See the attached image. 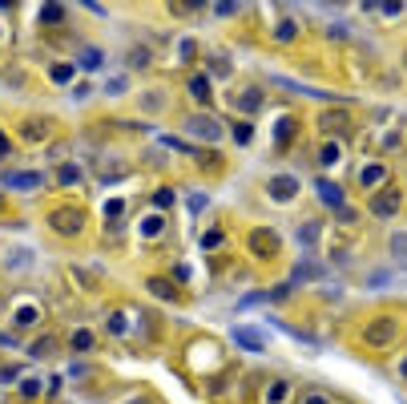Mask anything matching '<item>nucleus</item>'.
Masks as SVG:
<instances>
[{
    "mask_svg": "<svg viewBox=\"0 0 407 404\" xmlns=\"http://www.w3.org/2000/svg\"><path fill=\"white\" fill-rule=\"evenodd\" d=\"M403 344V316L399 312H371L359 328V348L363 352H395Z\"/></svg>",
    "mask_w": 407,
    "mask_h": 404,
    "instance_id": "nucleus-1",
    "label": "nucleus"
},
{
    "mask_svg": "<svg viewBox=\"0 0 407 404\" xmlns=\"http://www.w3.org/2000/svg\"><path fill=\"white\" fill-rule=\"evenodd\" d=\"M40 319H45V303H40L37 295H13V303H9V328H13L16 336L40 328Z\"/></svg>",
    "mask_w": 407,
    "mask_h": 404,
    "instance_id": "nucleus-2",
    "label": "nucleus"
},
{
    "mask_svg": "<svg viewBox=\"0 0 407 404\" xmlns=\"http://www.w3.org/2000/svg\"><path fill=\"white\" fill-rule=\"evenodd\" d=\"M399 206H403V190L391 186V182H387L383 190H375V194H367V211L375 218H395L399 215Z\"/></svg>",
    "mask_w": 407,
    "mask_h": 404,
    "instance_id": "nucleus-3",
    "label": "nucleus"
},
{
    "mask_svg": "<svg viewBox=\"0 0 407 404\" xmlns=\"http://www.w3.org/2000/svg\"><path fill=\"white\" fill-rule=\"evenodd\" d=\"M81 227H85V211H81V206H61V211L49 215V230L61 235V239H77Z\"/></svg>",
    "mask_w": 407,
    "mask_h": 404,
    "instance_id": "nucleus-4",
    "label": "nucleus"
},
{
    "mask_svg": "<svg viewBox=\"0 0 407 404\" xmlns=\"http://www.w3.org/2000/svg\"><path fill=\"white\" fill-rule=\"evenodd\" d=\"M246 251L254 255V259H278L283 239H278V230H271V227H254L246 235Z\"/></svg>",
    "mask_w": 407,
    "mask_h": 404,
    "instance_id": "nucleus-5",
    "label": "nucleus"
},
{
    "mask_svg": "<svg viewBox=\"0 0 407 404\" xmlns=\"http://www.w3.org/2000/svg\"><path fill=\"white\" fill-rule=\"evenodd\" d=\"M387 178H391L387 162H363L359 166V174H355V182L363 186V194H375V190L387 186Z\"/></svg>",
    "mask_w": 407,
    "mask_h": 404,
    "instance_id": "nucleus-6",
    "label": "nucleus"
},
{
    "mask_svg": "<svg viewBox=\"0 0 407 404\" xmlns=\"http://www.w3.org/2000/svg\"><path fill=\"white\" fill-rule=\"evenodd\" d=\"M45 182H49V178L40 174V170H9V174L0 178L4 190H40Z\"/></svg>",
    "mask_w": 407,
    "mask_h": 404,
    "instance_id": "nucleus-7",
    "label": "nucleus"
},
{
    "mask_svg": "<svg viewBox=\"0 0 407 404\" xmlns=\"http://www.w3.org/2000/svg\"><path fill=\"white\" fill-rule=\"evenodd\" d=\"M291 396H295V380L274 376L262 384V404H291Z\"/></svg>",
    "mask_w": 407,
    "mask_h": 404,
    "instance_id": "nucleus-8",
    "label": "nucleus"
},
{
    "mask_svg": "<svg viewBox=\"0 0 407 404\" xmlns=\"http://www.w3.org/2000/svg\"><path fill=\"white\" fill-rule=\"evenodd\" d=\"M185 134L206 138V142H218L222 138V126H218V117H210V114H194L190 122H185Z\"/></svg>",
    "mask_w": 407,
    "mask_h": 404,
    "instance_id": "nucleus-9",
    "label": "nucleus"
},
{
    "mask_svg": "<svg viewBox=\"0 0 407 404\" xmlns=\"http://www.w3.org/2000/svg\"><path fill=\"white\" fill-rule=\"evenodd\" d=\"M65 348H69L73 356H89V352H97V331L81 324V328H73V331H69V340H65Z\"/></svg>",
    "mask_w": 407,
    "mask_h": 404,
    "instance_id": "nucleus-10",
    "label": "nucleus"
},
{
    "mask_svg": "<svg viewBox=\"0 0 407 404\" xmlns=\"http://www.w3.org/2000/svg\"><path fill=\"white\" fill-rule=\"evenodd\" d=\"M57 352H61V336H53V331L33 336V344H28V360H53Z\"/></svg>",
    "mask_w": 407,
    "mask_h": 404,
    "instance_id": "nucleus-11",
    "label": "nucleus"
},
{
    "mask_svg": "<svg viewBox=\"0 0 407 404\" xmlns=\"http://www.w3.org/2000/svg\"><path fill=\"white\" fill-rule=\"evenodd\" d=\"M266 190H271V198L291 202V198L298 194V178H291V174H274L271 182H266Z\"/></svg>",
    "mask_w": 407,
    "mask_h": 404,
    "instance_id": "nucleus-12",
    "label": "nucleus"
},
{
    "mask_svg": "<svg viewBox=\"0 0 407 404\" xmlns=\"http://www.w3.org/2000/svg\"><path fill=\"white\" fill-rule=\"evenodd\" d=\"M234 344L246 352H266V336L259 328H234Z\"/></svg>",
    "mask_w": 407,
    "mask_h": 404,
    "instance_id": "nucleus-13",
    "label": "nucleus"
},
{
    "mask_svg": "<svg viewBox=\"0 0 407 404\" xmlns=\"http://www.w3.org/2000/svg\"><path fill=\"white\" fill-rule=\"evenodd\" d=\"M315 186H319V198L327 202L331 211H339V206H347V202H343V190H339V182H331V178H319Z\"/></svg>",
    "mask_w": 407,
    "mask_h": 404,
    "instance_id": "nucleus-14",
    "label": "nucleus"
},
{
    "mask_svg": "<svg viewBox=\"0 0 407 404\" xmlns=\"http://www.w3.org/2000/svg\"><path fill=\"white\" fill-rule=\"evenodd\" d=\"M230 101H234V110H242V114H254V110L262 105V93H259L254 85H246L242 93H234Z\"/></svg>",
    "mask_w": 407,
    "mask_h": 404,
    "instance_id": "nucleus-15",
    "label": "nucleus"
},
{
    "mask_svg": "<svg viewBox=\"0 0 407 404\" xmlns=\"http://www.w3.org/2000/svg\"><path fill=\"white\" fill-rule=\"evenodd\" d=\"M146 287H149V295H158V299H165V303H178V287H170V279L149 275V279H146Z\"/></svg>",
    "mask_w": 407,
    "mask_h": 404,
    "instance_id": "nucleus-16",
    "label": "nucleus"
},
{
    "mask_svg": "<svg viewBox=\"0 0 407 404\" xmlns=\"http://www.w3.org/2000/svg\"><path fill=\"white\" fill-rule=\"evenodd\" d=\"M57 182H61L65 190H73V186H81V182H85V170H81V166H73V162H65L61 170H57Z\"/></svg>",
    "mask_w": 407,
    "mask_h": 404,
    "instance_id": "nucleus-17",
    "label": "nucleus"
},
{
    "mask_svg": "<svg viewBox=\"0 0 407 404\" xmlns=\"http://www.w3.org/2000/svg\"><path fill=\"white\" fill-rule=\"evenodd\" d=\"M16 392H21L25 400H37V396H49V388H45V380H40V376H25L21 384H16Z\"/></svg>",
    "mask_w": 407,
    "mask_h": 404,
    "instance_id": "nucleus-18",
    "label": "nucleus"
},
{
    "mask_svg": "<svg viewBox=\"0 0 407 404\" xmlns=\"http://www.w3.org/2000/svg\"><path fill=\"white\" fill-rule=\"evenodd\" d=\"M339 162H343V142H327L322 154H319V166L322 170H331V166H339Z\"/></svg>",
    "mask_w": 407,
    "mask_h": 404,
    "instance_id": "nucleus-19",
    "label": "nucleus"
},
{
    "mask_svg": "<svg viewBox=\"0 0 407 404\" xmlns=\"http://www.w3.org/2000/svg\"><path fill=\"white\" fill-rule=\"evenodd\" d=\"M210 93H214V89H210V77H206V73L190 77V97H194V101H210Z\"/></svg>",
    "mask_w": 407,
    "mask_h": 404,
    "instance_id": "nucleus-20",
    "label": "nucleus"
},
{
    "mask_svg": "<svg viewBox=\"0 0 407 404\" xmlns=\"http://www.w3.org/2000/svg\"><path fill=\"white\" fill-rule=\"evenodd\" d=\"M73 61L81 65V69H97V65H101V49H97V45H81Z\"/></svg>",
    "mask_w": 407,
    "mask_h": 404,
    "instance_id": "nucleus-21",
    "label": "nucleus"
},
{
    "mask_svg": "<svg viewBox=\"0 0 407 404\" xmlns=\"http://www.w3.org/2000/svg\"><path fill=\"white\" fill-rule=\"evenodd\" d=\"M298 404H335V396H331L327 388H303Z\"/></svg>",
    "mask_w": 407,
    "mask_h": 404,
    "instance_id": "nucleus-22",
    "label": "nucleus"
},
{
    "mask_svg": "<svg viewBox=\"0 0 407 404\" xmlns=\"http://www.w3.org/2000/svg\"><path fill=\"white\" fill-rule=\"evenodd\" d=\"M40 117H28L25 122V129H21V134H25L28 142H40V138H49V122H45V126H37Z\"/></svg>",
    "mask_w": 407,
    "mask_h": 404,
    "instance_id": "nucleus-23",
    "label": "nucleus"
},
{
    "mask_svg": "<svg viewBox=\"0 0 407 404\" xmlns=\"http://www.w3.org/2000/svg\"><path fill=\"white\" fill-rule=\"evenodd\" d=\"M21 380H25L21 364H0V384H21Z\"/></svg>",
    "mask_w": 407,
    "mask_h": 404,
    "instance_id": "nucleus-24",
    "label": "nucleus"
},
{
    "mask_svg": "<svg viewBox=\"0 0 407 404\" xmlns=\"http://www.w3.org/2000/svg\"><path fill=\"white\" fill-rule=\"evenodd\" d=\"M391 255L399 267H407V235H391Z\"/></svg>",
    "mask_w": 407,
    "mask_h": 404,
    "instance_id": "nucleus-25",
    "label": "nucleus"
},
{
    "mask_svg": "<svg viewBox=\"0 0 407 404\" xmlns=\"http://www.w3.org/2000/svg\"><path fill=\"white\" fill-rule=\"evenodd\" d=\"M161 230H165V218L161 215H149L146 223H141V235H149V239H158Z\"/></svg>",
    "mask_w": 407,
    "mask_h": 404,
    "instance_id": "nucleus-26",
    "label": "nucleus"
},
{
    "mask_svg": "<svg viewBox=\"0 0 407 404\" xmlns=\"http://www.w3.org/2000/svg\"><path fill=\"white\" fill-rule=\"evenodd\" d=\"M322 275V267L319 263H298L295 267V279H291V283H298V279H319Z\"/></svg>",
    "mask_w": 407,
    "mask_h": 404,
    "instance_id": "nucleus-27",
    "label": "nucleus"
},
{
    "mask_svg": "<svg viewBox=\"0 0 407 404\" xmlns=\"http://www.w3.org/2000/svg\"><path fill=\"white\" fill-rule=\"evenodd\" d=\"M65 16H69V13H65L61 4H49V9H40V25H45V21H53V28H57Z\"/></svg>",
    "mask_w": 407,
    "mask_h": 404,
    "instance_id": "nucleus-28",
    "label": "nucleus"
},
{
    "mask_svg": "<svg viewBox=\"0 0 407 404\" xmlns=\"http://www.w3.org/2000/svg\"><path fill=\"white\" fill-rule=\"evenodd\" d=\"M291 134H295V117H283V122H278V129H274V142H278V146H286V142H291Z\"/></svg>",
    "mask_w": 407,
    "mask_h": 404,
    "instance_id": "nucleus-29",
    "label": "nucleus"
},
{
    "mask_svg": "<svg viewBox=\"0 0 407 404\" xmlns=\"http://www.w3.org/2000/svg\"><path fill=\"white\" fill-rule=\"evenodd\" d=\"M274 37H278V41H295V37H298V25H295V21H278Z\"/></svg>",
    "mask_w": 407,
    "mask_h": 404,
    "instance_id": "nucleus-30",
    "label": "nucleus"
},
{
    "mask_svg": "<svg viewBox=\"0 0 407 404\" xmlns=\"http://www.w3.org/2000/svg\"><path fill=\"white\" fill-rule=\"evenodd\" d=\"M315 239H319V223H307V227H298V243L315 247Z\"/></svg>",
    "mask_w": 407,
    "mask_h": 404,
    "instance_id": "nucleus-31",
    "label": "nucleus"
},
{
    "mask_svg": "<svg viewBox=\"0 0 407 404\" xmlns=\"http://www.w3.org/2000/svg\"><path fill=\"white\" fill-rule=\"evenodd\" d=\"M4 263H9V267H28V263H33V255H28V247H16V255H9Z\"/></svg>",
    "mask_w": 407,
    "mask_h": 404,
    "instance_id": "nucleus-32",
    "label": "nucleus"
},
{
    "mask_svg": "<svg viewBox=\"0 0 407 404\" xmlns=\"http://www.w3.org/2000/svg\"><path fill=\"white\" fill-rule=\"evenodd\" d=\"M230 134H234V142H250V138H254L250 122H234V129H230Z\"/></svg>",
    "mask_w": 407,
    "mask_h": 404,
    "instance_id": "nucleus-33",
    "label": "nucleus"
},
{
    "mask_svg": "<svg viewBox=\"0 0 407 404\" xmlns=\"http://www.w3.org/2000/svg\"><path fill=\"white\" fill-rule=\"evenodd\" d=\"M178 53H182V61H194V53H197V45L190 37H182L178 41Z\"/></svg>",
    "mask_w": 407,
    "mask_h": 404,
    "instance_id": "nucleus-34",
    "label": "nucleus"
},
{
    "mask_svg": "<svg viewBox=\"0 0 407 404\" xmlns=\"http://www.w3.org/2000/svg\"><path fill=\"white\" fill-rule=\"evenodd\" d=\"M210 247H222V230H210V235H202V251H210Z\"/></svg>",
    "mask_w": 407,
    "mask_h": 404,
    "instance_id": "nucleus-35",
    "label": "nucleus"
},
{
    "mask_svg": "<svg viewBox=\"0 0 407 404\" xmlns=\"http://www.w3.org/2000/svg\"><path fill=\"white\" fill-rule=\"evenodd\" d=\"M69 77H73V65H57L53 69V81H69Z\"/></svg>",
    "mask_w": 407,
    "mask_h": 404,
    "instance_id": "nucleus-36",
    "label": "nucleus"
},
{
    "mask_svg": "<svg viewBox=\"0 0 407 404\" xmlns=\"http://www.w3.org/2000/svg\"><path fill=\"white\" fill-rule=\"evenodd\" d=\"M105 93H113V97H117V93H125V77H113L109 85H105Z\"/></svg>",
    "mask_w": 407,
    "mask_h": 404,
    "instance_id": "nucleus-37",
    "label": "nucleus"
},
{
    "mask_svg": "<svg viewBox=\"0 0 407 404\" xmlns=\"http://www.w3.org/2000/svg\"><path fill=\"white\" fill-rule=\"evenodd\" d=\"M9 154H13V142H9L4 134H0V158H9Z\"/></svg>",
    "mask_w": 407,
    "mask_h": 404,
    "instance_id": "nucleus-38",
    "label": "nucleus"
},
{
    "mask_svg": "<svg viewBox=\"0 0 407 404\" xmlns=\"http://www.w3.org/2000/svg\"><path fill=\"white\" fill-rule=\"evenodd\" d=\"M73 97H77V101H85V97H89V85H85V81H81V85H73Z\"/></svg>",
    "mask_w": 407,
    "mask_h": 404,
    "instance_id": "nucleus-39",
    "label": "nucleus"
},
{
    "mask_svg": "<svg viewBox=\"0 0 407 404\" xmlns=\"http://www.w3.org/2000/svg\"><path fill=\"white\" fill-rule=\"evenodd\" d=\"M395 376H399V380L407 384V352H403V360H399V368H395Z\"/></svg>",
    "mask_w": 407,
    "mask_h": 404,
    "instance_id": "nucleus-40",
    "label": "nucleus"
},
{
    "mask_svg": "<svg viewBox=\"0 0 407 404\" xmlns=\"http://www.w3.org/2000/svg\"><path fill=\"white\" fill-rule=\"evenodd\" d=\"M125 404H149V396H134V400H125Z\"/></svg>",
    "mask_w": 407,
    "mask_h": 404,
    "instance_id": "nucleus-41",
    "label": "nucleus"
},
{
    "mask_svg": "<svg viewBox=\"0 0 407 404\" xmlns=\"http://www.w3.org/2000/svg\"><path fill=\"white\" fill-rule=\"evenodd\" d=\"M0 215H4V194H0Z\"/></svg>",
    "mask_w": 407,
    "mask_h": 404,
    "instance_id": "nucleus-42",
    "label": "nucleus"
},
{
    "mask_svg": "<svg viewBox=\"0 0 407 404\" xmlns=\"http://www.w3.org/2000/svg\"><path fill=\"white\" fill-rule=\"evenodd\" d=\"M335 404H347V400H335Z\"/></svg>",
    "mask_w": 407,
    "mask_h": 404,
    "instance_id": "nucleus-43",
    "label": "nucleus"
}]
</instances>
